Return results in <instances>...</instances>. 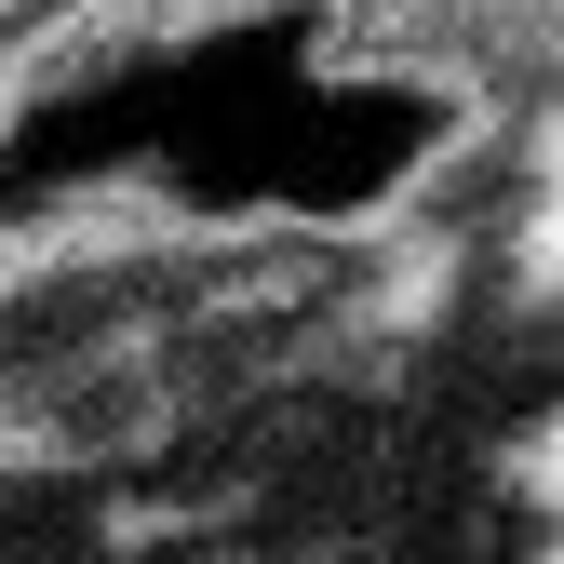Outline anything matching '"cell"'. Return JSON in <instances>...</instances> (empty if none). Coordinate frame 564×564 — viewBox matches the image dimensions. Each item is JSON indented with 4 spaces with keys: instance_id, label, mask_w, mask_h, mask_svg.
I'll list each match as a JSON object with an SVG mask.
<instances>
[{
    "instance_id": "6da1fadb",
    "label": "cell",
    "mask_w": 564,
    "mask_h": 564,
    "mask_svg": "<svg viewBox=\"0 0 564 564\" xmlns=\"http://www.w3.org/2000/svg\"><path fill=\"white\" fill-rule=\"evenodd\" d=\"M242 0H67V14L28 41V67H108V54H162V41H202L229 28Z\"/></svg>"
}]
</instances>
